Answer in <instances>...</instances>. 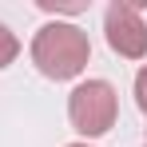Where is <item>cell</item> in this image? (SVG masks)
I'll return each mask as SVG.
<instances>
[{"instance_id":"1","label":"cell","mask_w":147,"mask_h":147,"mask_svg":"<svg viewBox=\"0 0 147 147\" xmlns=\"http://www.w3.org/2000/svg\"><path fill=\"white\" fill-rule=\"evenodd\" d=\"M92 60V40L80 24L68 20H48L32 36V64L36 72L48 76V80H76V76L88 68Z\"/></svg>"},{"instance_id":"2","label":"cell","mask_w":147,"mask_h":147,"mask_svg":"<svg viewBox=\"0 0 147 147\" xmlns=\"http://www.w3.org/2000/svg\"><path fill=\"white\" fill-rule=\"evenodd\" d=\"M68 119L84 135V143L107 135L115 127V119H119V96H115V88L107 80H84V84H76L72 96H68Z\"/></svg>"},{"instance_id":"3","label":"cell","mask_w":147,"mask_h":147,"mask_svg":"<svg viewBox=\"0 0 147 147\" xmlns=\"http://www.w3.org/2000/svg\"><path fill=\"white\" fill-rule=\"evenodd\" d=\"M143 4L147 0H115L107 4L103 12V36H107V48L123 56V60H143L147 56V20H143Z\"/></svg>"},{"instance_id":"4","label":"cell","mask_w":147,"mask_h":147,"mask_svg":"<svg viewBox=\"0 0 147 147\" xmlns=\"http://www.w3.org/2000/svg\"><path fill=\"white\" fill-rule=\"evenodd\" d=\"M16 56H20V40H16V32L8 24H0V72L8 68V64H16Z\"/></svg>"},{"instance_id":"5","label":"cell","mask_w":147,"mask_h":147,"mask_svg":"<svg viewBox=\"0 0 147 147\" xmlns=\"http://www.w3.org/2000/svg\"><path fill=\"white\" fill-rule=\"evenodd\" d=\"M135 103H139V111L147 115V64L135 72Z\"/></svg>"},{"instance_id":"6","label":"cell","mask_w":147,"mask_h":147,"mask_svg":"<svg viewBox=\"0 0 147 147\" xmlns=\"http://www.w3.org/2000/svg\"><path fill=\"white\" fill-rule=\"evenodd\" d=\"M68 147H92V143H84V139H80V143H68Z\"/></svg>"}]
</instances>
